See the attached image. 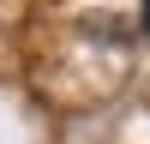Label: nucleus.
<instances>
[{
    "label": "nucleus",
    "mask_w": 150,
    "mask_h": 144,
    "mask_svg": "<svg viewBox=\"0 0 150 144\" xmlns=\"http://www.w3.org/2000/svg\"><path fill=\"white\" fill-rule=\"evenodd\" d=\"M144 30H150V0H144Z\"/></svg>",
    "instance_id": "1"
}]
</instances>
